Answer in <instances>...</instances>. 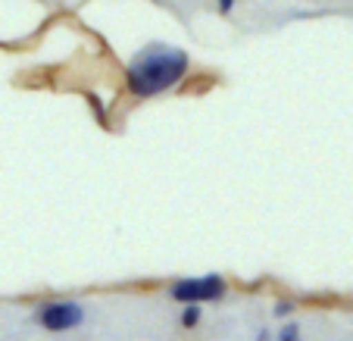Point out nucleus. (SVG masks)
Wrapping results in <instances>:
<instances>
[{
    "mask_svg": "<svg viewBox=\"0 0 353 341\" xmlns=\"http://www.w3.org/2000/svg\"><path fill=\"white\" fill-rule=\"evenodd\" d=\"M188 54L179 47L166 44H147L125 69V88L134 97H154L169 91L188 75Z\"/></svg>",
    "mask_w": 353,
    "mask_h": 341,
    "instance_id": "obj_1",
    "label": "nucleus"
},
{
    "mask_svg": "<svg viewBox=\"0 0 353 341\" xmlns=\"http://www.w3.org/2000/svg\"><path fill=\"white\" fill-rule=\"evenodd\" d=\"M225 295V282L222 275H200V279H181L172 285V298L185 304H207L219 301Z\"/></svg>",
    "mask_w": 353,
    "mask_h": 341,
    "instance_id": "obj_2",
    "label": "nucleus"
},
{
    "mask_svg": "<svg viewBox=\"0 0 353 341\" xmlns=\"http://www.w3.org/2000/svg\"><path fill=\"white\" fill-rule=\"evenodd\" d=\"M85 320L79 304L72 301H50V304H41L38 307V322L50 332H66V329H75L79 322Z\"/></svg>",
    "mask_w": 353,
    "mask_h": 341,
    "instance_id": "obj_3",
    "label": "nucleus"
},
{
    "mask_svg": "<svg viewBox=\"0 0 353 341\" xmlns=\"http://www.w3.org/2000/svg\"><path fill=\"white\" fill-rule=\"evenodd\" d=\"M200 316H203V310H200V304H188V310L181 313V326L185 329H194L200 322Z\"/></svg>",
    "mask_w": 353,
    "mask_h": 341,
    "instance_id": "obj_4",
    "label": "nucleus"
},
{
    "mask_svg": "<svg viewBox=\"0 0 353 341\" xmlns=\"http://www.w3.org/2000/svg\"><path fill=\"white\" fill-rule=\"evenodd\" d=\"M279 341H300V332H297V326H285L279 332Z\"/></svg>",
    "mask_w": 353,
    "mask_h": 341,
    "instance_id": "obj_5",
    "label": "nucleus"
},
{
    "mask_svg": "<svg viewBox=\"0 0 353 341\" xmlns=\"http://www.w3.org/2000/svg\"><path fill=\"white\" fill-rule=\"evenodd\" d=\"M291 304H288V301H279V304H275V316H288V313H291Z\"/></svg>",
    "mask_w": 353,
    "mask_h": 341,
    "instance_id": "obj_6",
    "label": "nucleus"
},
{
    "mask_svg": "<svg viewBox=\"0 0 353 341\" xmlns=\"http://www.w3.org/2000/svg\"><path fill=\"white\" fill-rule=\"evenodd\" d=\"M216 3H219V13H228V10H232L238 0H216Z\"/></svg>",
    "mask_w": 353,
    "mask_h": 341,
    "instance_id": "obj_7",
    "label": "nucleus"
}]
</instances>
